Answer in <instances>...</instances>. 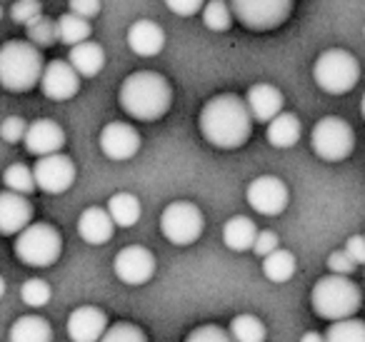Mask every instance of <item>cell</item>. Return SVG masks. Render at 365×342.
Instances as JSON below:
<instances>
[{"label": "cell", "mask_w": 365, "mask_h": 342, "mask_svg": "<svg viewBox=\"0 0 365 342\" xmlns=\"http://www.w3.org/2000/svg\"><path fill=\"white\" fill-rule=\"evenodd\" d=\"M300 120L293 115V113H280L273 120L268 123V130H265V138L273 147H293L295 142L300 140Z\"/></svg>", "instance_id": "24"}, {"label": "cell", "mask_w": 365, "mask_h": 342, "mask_svg": "<svg viewBox=\"0 0 365 342\" xmlns=\"http://www.w3.org/2000/svg\"><path fill=\"white\" fill-rule=\"evenodd\" d=\"M63 252V237L48 222H31L16 240V255L28 267H51Z\"/></svg>", "instance_id": "6"}, {"label": "cell", "mask_w": 365, "mask_h": 342, "mask_svg": "<svg viewBox=\"0 0 365 342\" xmlns=\"http://www.w3.org/2000/svg\"><path fill=\"white\" fill-rule=\"evenodd\" d=\"M113 230H115V222L106 207H88L78 217V235L88 245H106L113 237Z\"/></svg>", "instance_id": "20"}, {"label": "cell", "mask_w": 365, "mask_h": 342, "mask_svg": "<svg viewBox=\"0 0 365 342\" xmlns=\"http://www.w3.org/2000/svg\"><path fill=\"white\" fill-rule=\"evenodd\" d=\"M101 150L110 160H130L140 150V135L128 123H108L101 130Z\"/></svg>", "instance_id": "14"}, {"label": "cell", "mask_w": 365, "mask_h": 342, "mask_svg": "<svg viewBox=\"0 0 365 342\" xmlns=\"http://www.w3.org/2000/svg\"><path fill=\"white\" fill-rule=\"evenodd\" d=\"M185 342H233V337L218 325H200L185 337Z\"/></svg>", "instance_id": "36"}, {"label": "cell", "mask_w": 365, "mask_h": 342, "mask_svg": "<svg viewBox=\"0 0 365 342\" xmlns=\"http://www.w3.org/2000/svg\"><path fill=\"white\" fill-rule=\"evenodd\" d=\"M8 342H53V330L48 320L38 315L18 317L8 332Z\"/></svg>", "instance_id": "23"}, {"label": "cell", "mask_w": 365, "mask_h": 342, "mask_svg": "<svg viewBox=\"0 0 365 342\" xmlns=\"http://www.w3.org/2000/svg\"><path fill=\"white\" fill-rule=\"evenodd\" d=\"M360 113H363V120H365V95H363V100H360Z\"/></svg>", "instance_id": "45"}, {"label": "cell", "mask_w": 365, "mask_h": 342, "mask_svg": "<svg viewBox=\"0 0 365 342\" xmlns=\"http://www.w3.org/2000/svg\"><path fill=\"white\" fill-rule=\"evenodd\" d=\"M310 305H313L315 315L323 317V320H348L360 310L363 295H360V287L348 275H333L330 272L313 285Z\"/></svg>", "instance_id": "4"}, {"label": "cell", "mask_w": 365, "mask_h": 342, "mask_svg": "<svg viewBox=\"0 0 365 342\" xmlns=\"http://www.w3.org/2000/svg\"><path fill=\"white\" fill-rule=\"evenodd\" d=\"M255 237H258V227H255V222L245 215L230 217V220L223 225V242H225V247L233 252L253 250Z\"/></svg>", "instance_id": "22"}, {"label": "cell", "mask_w": 365, "mask_h": 342, "mask_svg": "<svg viewBox=\"0 0 365 342\" xmlns=\"http://www.w3.org/2000/svg\"><path fill=\"white\" fill-rule=\"evenodd\" d=\"M263 272L270 282H288L295 275V255L278 247L268 257H263Z\"/></svg>", "instance_id": "27"}, {"label": "cell", "mask_w": 365, "mask_h": 342, "mask_svg": "<svg viewBox=\"0 0 365 342\" xmlns=\"http://www.w3.org/2000/svg\"><path fill=\"white\" fill-rule=\"evenodd\" d=\"M3 182H6L8 190L21 192V195H31V192L38 187L33 170L28 165H23V162H13V165H8L6 172H3Z\"/></svg>", "instance_id": "31"}, {"label": "cell", "mask_w": 365, "mask_h": 342, "mask_svg": "<svg viewBox=\"0 0 365 342\" xmlns=\"http://www.w3.org/2000/svg\"><path fill=\"white\" fill-rule=\"evenodd\" d=\"M0 18H3V8H0Z\"/></svg>", "instance_id": "46"}, {"label": "cell", "mask_w": 365, "mask_h": 342, "mask_svg": "<svg viewBox=\"0 0 365 342\" xmlns=\"http://www.w3.org/2000/svg\"><path fill=\"white\" fill-rule=\"evenodd\" d=\"M21 297L28 307H46L51 302V285L41 277H33V280L23 282Z\"/></svg>", "instance_id": "33"}, {"label": "cell", "mask_w": 365, "mask_h": 342, "mask_svg": "<svg viewBox=\"0 0 365 342\" xmlns=\"http://www.w3.org/2000/svg\"><path fill=\"white\" fill-rule=\"evenodd\" d=\"M128 48L140 58H153L165 48V33L153 21H135L128 28Z\"/></svg>", "instance_id": "19"}, {"label": "cell", "mask_w": 365, "mask_h": 342, "mask_svg": "<svg viewBox=\"0 0 365 342\" xmlns=\"http://www.w3.org/2000/svg\"><path fill=\"white\" fill-rule=\"evenodd\" d=\"M68 6H71V13L86 18V21H91V18H96L101 13V0H71Z\"/></svg>", "instance_id": "41"}, {"label": "cell", "mask_w": 365, "mask_h": 342, "mask_svg": "<svg viewBox=\"0 0 365 342\" xmlns=\"http://www.w3.org/2000/svg\"><path fill=\"white\" fill-rule=\"evenodd\" d=\"M300 342H325V335H318V332H305L300 337Z\"/></svg>", "instance_id": "43"}, {"label": "cell", "mask_w": 365, "mask_h": 342, "mask_svg": "<svg viewBox=\"0 0 365 342\" xmlns=\"http://www.w3.org/2000/svg\"><path fill=\"white\" fill-rule=\"evenodd\" d=\"M205 217L198 205L188 200H175L163 210L160 215V232L168 242L178 247L193 245L203 235Z\"/></svg>", "instance_id": "8"}, {"label": "cell", "mask_w": 365, "mask_h": 342, "mask_svg": "<svg viewBox=\"0 0 365 342\" xmlns=\"http://www.w3.org/2000/svg\"><path fill=\"white\" fill-rule=\"evenodd\" d=\"M101 342H148L145 332L138 325L130 322H115L106 330V335L101 337Z\"/></svg>", "instance_id": "34"}, {"label": "cell", "mask_w": 365, "mask_h": 342, "mask_svg": "<svg viewBox=\"0 0 365 342\" xmlns=\"http://www.w3.org/2000/svg\"><path fill=\"white\" fill-rule=\"evenodd\" d=\"M23 142H26V150L36 157L56 155L66 145V133H63V128L56 120L41 118V120H33L28 125L26 140Z\"/></svg>", "instance_id": "17"}, {"label": "cell", "mask_w": 365, "mask_h": 342, "mask_svg": "<svg viewBox=\"0 0 365 342\" xmlns=\"http://www.w3.org/2000/svg\"><path fill=\"white\" fill-rule=\"evenodd\" d=\"M275 250H278V235L273 230H260L253 242V252L258 257H268Z\"/></svg>", "instance_id": "40"}, {"label": "cell", "mask_w": 365, "mask_h": 342, "mask_svg": "<svg viewBox=\"0 0 365 342\" xmlns=\"http://www.w3.org/2000/svg\"><path fill=\"white\" fill-rule=\"evenodd\" d=\"M26 31H28V41H31L36 48H51L58 43L56 21H51V18H46V16H41L33 23H28Z\"/></svg>", "instance_id": "32"}, {"label": "cell", "mask_w": 365, "mask_h": 342, "mask_svg": "<svg viewBox=\"0 0 365 342\" xmlns=\"http://www.w3.org/2000/svg\"><path fill=\"white\" fill-rule=\"evenodd\" d=\"M118 280L125 285H145L155 272V257L148 247L143 245H128L113 260Z\"/></svg>", "instance_id": "12"}, {"label": "cell", "mask_w": 365, "mask_h": 342, "mask_svg": "<svg viewBox=\"0 0 365 342\" xmlns=\"http://www.w3.org/2000/svg\"><path fill=\"white\" fill-rule=\"evenodd\" d=\"M203 23L208 31L213 33H225L233 26V8H230V0H208L203 6Z\"/></svg>", "instance_id": "29"}, {"label": "cell", "mask_w": 365, "mask_h": 342, "mask_svg": "<svg viewBox=\"0 0 365 342\" xmlns=\"http://www.w3.org/2000/svg\"><path fill=\"white\" fill-rule=\"evenodd\" d=\"M355 267H358V262L345 250H335L328 255V270L333 272V275H353Z\"/></svg>", "instance_id": "38"}, {"label": "cell", "mask_w": 365, "mask_h": 342, "mask_svg": "<svg viewBox=\"0 0 365 342\" xmlns=\"http://www.w3.org/2000/svg\"><path fill=\"white\" fill-rule=\"evenodd\" d=\"M108 212H110L113 222H115L118 227H133L138 220H140V200H138L133 192H115V195H110V200H108Z\"/></svg>", "instance_id": "25"}, {"label": "cell", "mask_w": 365, "mask_h": 342, "mask_svg": "<svg viewBox=\"0 0 365 342\" xmlns=\"http://www.w3.org/2000/svg\"><path fill=\"white\" fill-rule=\"evenodd\" d=\"M363 33H365V31H363Z\"/></svg>", "instance_id": "47"}, {"label": "cell", "mask_w": 365, "mask_h": 342, "mask_svg": "<svg viewBox=\"0 0 365 342\" xmlns=\"http://www.w3.org/2000/svg\"><path fill=\"white\" fill-rule=\"evenodd\" d=\"M28 125H31V123H26L21 115L6 118V120H3V125H0V138H3L6 142H21V140H26Z\"/></svg>", "instance_id": "37"}, {"label": "cell", "mask_w": 365, "mask_h": 342, "mask_svg": "<svg viewBox=\"0 0 365 342\" xmlns=\"http://www.w3.org/2000/svg\"><path fill=\"white\" fill-rule=\"evenodd\" d=\"M33 175H36L38 190L48 192V195H63L76 182V165L68 155L56 152V155L38 157Z\"/></svg>", "instance_id": "10"}, {"label": "cell", "mask_w": 365, "mask_h": 342, "mask_svg": "<svg viewBox=\"0 0 365 342\" xmlns=\"http://www.w3.org/2000/svg\"><path fill=\"white\" fill-rule=\"evenodd\" d=\"M108 327L110 325H108V317L101 307L83 305L71 312L66 330L71 342H101V337L106 335Z\"/></svg>", "instance_id": "15"}, {"label": "cell", "mask_w": 365, "mask_h": 342, "mask_svg": "<svg viewBox=\"0 0 365 342\" xmlns=\"http://www.w3.org/2000/svg\"><path fill=\"white\" fill-rule=\"evenodd\" d=\"M120 108L130 118L143 123L160 120L173 103V90L170 83L153 71H138L133 76H128L118 93Z\"/></svg>", "instance_id": "2"}, {"label": "cell", "mask_w": 365, "mask_h": 342, "mask_svg": "<svg viewBox=\"0 0 365 342\" xmlns=\"http://www.w3.org/2000/svg\"><path fill=\"white\" fill-rule=\"evenodd\" d=\"M205 3H208V0H165L168 11L180 18H190V16H195V13H200Z\"/></svg>", "instance_id": "39"}, {"label": "cell", "mask_w": 365, "mask_h": 342, "mask_svg": "<svg viewBox=\"0 0 365 342\" xmlns=\"http://www.w3.org/2000/svg\"><path fill=\"white\" fill-rule=\"evenodd\" d=\"M245 105H248L253 120L270 123L275 115L283 113V93L270 83H258L245 95Z\"/></svg>", "instance_id": "18"}, {"label": "cell", "mask_w": 365, "mask_h": 342, "mask_svg": "<svg viewBox=\"0 0 365 342\" xmlns=\"http://www.w3.org/2000/svg\"><path fill=\"white\" fill-rule=\"evenodd\" d=\"M345 252H348L358 265H365V235L348 237V242H345Z\"/></svg>", "instance_id": "42"}, {"label": "cell", "mask_w": 365, "mask_h": 342, "mask_svg": "<svg viewBox=\"0 0 365 342\" xmlns=\"http://www.w3.org/2000/svg\"><path fill=\"white\" fill-rule=\"evenodd\" d=\"M315 86L328 95H345L350 93L360 81V66L348 51L330 48L320 53V58L313 66Z\"/></svg>", "instance_id": "5"}, {"label": "cell", "mask_w": 365, "mask_h": 342, "mask_svg": "<svg viewBox=\"0 0 365 342\" xmlns=\"http://www.w3.org/2000/svg\"><path fill=\"white\" fill-rule=\"evenodd\" d=\"M33 222V205L28 195L13 190L0 192V235H21Z\"/></svg>", "instance_id": "16"}, {"label": "cell", "mask_w": 365, "mask_h": 342, "mask_svg": "<svg viewBox=\"0 0 365 342\" xmlns=\"http://www.w3.org/2000/svg\"><path fill=\"white\" fill-rule=\"evenodd\" d=\"M198 128L203 138L220 150H235L248 142L253 133V115L243 98L233 93L210 98L198 115Z\"/></svg>", "instance_id": "1"}, {"label": "cell", "mask_w": 365, "mask_h": 342, "mask_svg": "<svg viewBox=\"0 0 365 342\" xmlns=\"http://www.w3.org/2000/svg\"><path fill=\"white\" fill-rule=\"evenodd\" d=\"M228 332H230V337H233V342H265V337H268L265 325L255 315L233 317Z\"/></svg>", "instance_id": "28"}, {"label": "cell", "mask_w": 365, "mask_h": 342, "mask_svg": "<svg viewBox=\"0 0 365 342\" xmlns=\"http://www.w3.org/2000/svg\"><path fill=\"white\" fill-rule=\"evenodd\" d=\"M68 63L76 68V73L81 78H96L106 66V51L93 41L78 43L68 53Z\"/></svg>", "instance_id": "21"}, {"label": "cell", "mask_w": 365, "mask_h": 342, "mask_svg": "<svg viewBox=\"0 0 365 342\" xmlns=\"http://www.w3.org/2000/svg\"><path fill=\"white\" fill-rule=\"evenodd\" d=\"M41 16H43L41 0H16L11 8V18L16 23H21V26H28V23H33Z\"/></svg>", "instance_id": "35"}, {"label": "cell", "mask_w": 365, "mask_h": 342, "mask_svg": "<svg viewBox=\"0 0 365 342\" xmlns=\"http://www.w3.org/2000/svg\"><path fill=\"white\" fill-rule=\"evenodd\" d=\"M6 295V280H3V277H0V297Z\"/></svg>", "instance_id": "44"}, {"label": "cell", "mask_w": 365, "mask_h": 342, "mask_svg": "<svg viewBox=\"0 0 365 342\" xmlns=\"http://www.w3.org/2000/svg\"><path fill=\"white\" fill-rule=\"evenodd\" d=\"M38 86H41L43 95L51 98V100H71L81 88V76L68 61H51L43 68Z\"/></svg>", "instance_id": "13"}, {"label": "cell", "mask_w": 365, "mask_h": 342, "mask_svg": "<svg viewBox=\"0 0 365 342\" xmlns=\"http://www.w3.org/2000/svg\"><path fill=\"white\" fill-rule=\"evenodd\" d=\"M325 342H365V322L355 317L330 322Z\"/></svg>", "instance_id": "30"}, {"label": "cell", "mask_w": 365, "mask_h": 342, "mask_svg": "<svg viewBox=\"0 0 365 342\" xmlns=\"http://www.w3.org/2000/svg\"><path fill=\"white\" fill-rule=\"evenodd\" d=\"M245 197H248V205L253 207L258 215L275 217V215H280L285 207H288L290 192H288V185H285L280 177L260 175L248 185Z\"/></svg>", "instance_id": "11"}, {"label": "cell", "mask_w": 365, "mask_h": 342, "mask_svg": "<svg viewBox=\"0 0 365 342\" xmlns=\"http://www.w3.org/2000/svg\"><path fill=\"white\" fill-rule=\"evenodd\" d=\"M43 53L31 41H8L0 46V86L8 93H28L41 83Z\"/></svg>", "instance_id": "3"}, {"label": "cell", "mask_w": 365, "mask_h": 342, "mask_svg": "<svg viewBox=\"0 0 365 342\" xmlns=\"http://www.w3.org/2000/svg\"><path fill=\"white\" fill-rule=\"evenodd\" d=\"M233 16L248 31H273L288 21L293 0H230Z\"/></svg>", "instance_id": "9"}, {"label": "cell", "mask_w": 365, "mask_h": 342, "mask_svg": "<svg viewBox=\"0 0 365 342\" xmlns=\"http://www.w3.org/2000/svg\"><path fill=\"white\" fill-rule=\"evenodd\" d=\"M310 145L313 152L325 162H340L350 157L355 147V133L343 118L328 115L323 120L315 123L313 133H310Z\"/></svg>", "instance_id": "7"}, {"label": "cell", "mask_w": 365, "mask_h": 342, "mask_svg": "<svg viewBox=\"0 0 365 342\" xmlns=\"http://www.w3.org/2000/svg\"><path fill=\"white\" fill-rule=\"evenodd\" d=\"M58 26V41L63 43V46H78V43H86L91 41V23L86 21V18L76 16V13H66V16H61L56 21Z\"/></svg>", "instance_id": "26"}]
</instances>
